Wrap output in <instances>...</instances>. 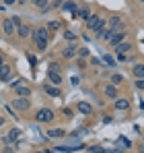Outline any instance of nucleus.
Listing matches in <instances>:
<instances>
[{"label":"nucleus","instance_id":"nucleus-1","mask_svg":"<svg viewBox=\"0 0 144 153\" xmlns=\"http://www.w3.org/2000/svg\"><path fill=\"white\" fill-rule=\"evenodd\" d=\"M54 118H56V112H54L51 108H39L37 114H35V120L41 122V124H49Z\"/></svg>","mask_w":144,"mask_h":153},{"label":"nucleus","instance_id":"nucleus-2","mask_svg":"<svg viewBox=\"0 0 144 153\" xmlns=\"http://www.w3.org/2000/svg\"><path fill=\"white\" fill-rule=\"evenodd\" d=\"M87 29H91V31H97L99 27H103L105 25V17H99V15H91L87 21Z\"/></svg>","mask_w":144,"mask_h":153},{"label":"nucleus","instance_id":"nucleus-3","mask_svg":"<svg viewBox=\"0 0 144 153\" xmlns=\"http://www.w3.org/2000/svg\"><path fill=\"white\" fill-rule=\"evenodd\" d=\"M2 33L6 35V37H10V35H17V25L12 23V19L10 17H6V19H2Z\"/></svg>","mask_w":144,"mask_h":153},{"label":"nucleus","instance_id":"nucleus-4","mask_svg":"<svg viewBox=\"0 0 144 153\" xmlns=\"http://www.w3.org/2000/svg\"><path fill=\"white\" fill-rule=\"evenodd\" d=\"M123 39H126V31L120 29V31H111V33H109V37H107L105 42H107L109 46H118V44L123 42Z\"/></svg>","mask_w":144,"mask_h":153},{"label":"nucleus","instance_id":"nucleus-5","mask_svg":"<svg viewBox=\"0 0 144 153\" xmlns=\"http://www.w3.org/2000/svg\"><path fill=\"white\" fill-rule=\"evenodd\" d=\"M76 50H78V46L74 44V42H70L64 50H62V58H66V60H72V58H76Z\"/></svg>","mask_w":144,"mask_h":153},{"label":"nucleus","instance_id":"nucleus-6","mask_svg":"<svg viewBox=\"0 0 144 153\" xmlns=\"http://www.w3.org/2000/svg\"><path fill=\"white\" fill-rule=\"evenodd\" d=\"M31 37H33V42H35V39H48L49 37V29L48 27H37V29H33Z\"/></svg>","mask_w":144,"mask_h":153},{"label":"nucleus","instance_id":"nucleus-7","mask_svg":"<svg viewBox=\"0 0 144 153\" xmlns=\"http://www.w3.org/2000/svg\"><path fill=\"white\" fill-rule=\"evenodd\" d=\"M12 105H15L19 112H27L31 103H29V100H25V97H15V100H12Z\"/></svg>","mask_w":144,"mask_h":153},{"label":"nucleus","instance_id":"nucleus-8","mask_svg":"<svg viewBox=\"0 0 144 153\" xmlns=\"http://www.w3.org/2000/svg\"><path fill=\"white\" fill-rule=\"evenodd\" d=\"M19 137H21V130H19V128H12V130H10V132H8V134L2 139V141H4V143H10V145H15V143L19 141Z\"/></svg>","mask_w":144,"mask_h":153},{"label":"nucleus","instance_id":"nucleus-9","mask_svg":"<svg viewBox=\"0 0 144 153\" xmlns=\"http://www.w3.org/2000/svg\"><path fill=\"white\" fill-rule=\"evenodd\" d=\"M31 33H33V29H31L29 25H25V23L17 27V35H19L21 39H27V37H31Z\"/></svg>","mask_w":144,"mask_h":153},{"label":"nucleus","instance_id":"nucleus-10","mask_svg":"<svg viewBox=\"0 0 144 153\" xmlns=\"http://www.w3.org/2000/svg\"><path fill=\"white\" fill-rule=\"evenodd\" d=\"M107 27H109L111 31H120V29H123V21H121V17H111L109 23H107Z\"/></svg>","mask_w":144,"mask_h":153},{"label":"nucleus","instance_id":"nucleus-11","mask_svg":"<svg viewBox=\"0 0 144 153\" xmlns=\"http://www.w3.org/2000/svg\"><path fill=\"white\" fill-rule=\"evenodd\" d=\"M76 112H80V114H84V116H89V114H93V105L87 102H78L76 103Z\"/></svg>","mask_w":144,"mask_h":153},{"label":"nucleus","instance_id":"nucleus-12","mask_svg":"<svg viewBox=\"0 0 144 153\" xmlns=\"http://www.w3.org/2000/svg\"><path fill=\"white\" fill-rule=\"evenodd\" d=\"M15 93H17V97H29V95H31V89H29L27 85L21 83V85L15 87Z\"/></svg>","mask_w":144,"mask_h":153},{"label":"nucleus","instance_id":"nucleus-13","mask_svg":"<svg viewBox=\"0 0 144 153\" xmlns=\"http://www.w3.org/2000/svg\"><path fill=\"white\" fill-rule=\"evenodd\" d=\"M48 79H49L51 85H60V83H62V75L56 73V71H48Z\"/></svg>","mask_w":144,"mask_h":153},{"label":"nucleus","instance_id":"nucleus-14","mask_svg":"<svg viewBox=\"0 0 144 153\" xmlns=\"http://www.w3.org/2000/svg\"><path fill=\"white\" fill-rule=\"evenodd\" d=\"M8 71H10V66L4 62V64H0V79L4 81V83H8L10 81V75H8Z\"/></svg>","mask_w":144,"mask_h":153},{"label":"nucleus","instance_id":"nucleus-15","mask_svg":"<svg viewBox=\"0 0 144 153\" xmlns=\"http://www.w3.org/2000/svg\"><path fill=\"white\" fill-rule=\"evenodd\" d=\"M66 134V130L64 128H51V130H48V137L49 139H62Z\"/></svg>","mask_w":144,"mask_h":153},{"label":"nucleus","instance_id":"nucleus-16","mask_svg":"<svg viewBox=\"0 0 144 153\" xmlns=\"http://www.w3.org/2000/svg\"><path fill=\"white\" fill-rule=\"evenodd\" d=\"M132 75L136 76V79H144V64H140V62L134 64L132 66Z\"/></svg>","mask_w":144,"mask_h":153},{"label":"nucleus","instance_id":"nucleus-17","mask_svg":"<svg viewBox=\"0 0 144 153\" xmlns=\"http://www.w3.org/2000/svg\"><path fill=\"white\" fill-rule=\"evenodd\" d=\"M43 91L48 93L49 97H60V95H62V93H60V89H56V87H51V85H48V83L43 85Z\"/></svg>","mask_w":144,"mask_h":153},{"label":"nucleus","instance_id":"nucleus-18","mask_svg":"<svg viewBox=\"0 0 144 153\" xmlns=\"http://www.w3.org/2000/svg\"><path fill=\"white\" fill-rule=\"evenodd\" d=\"M105 95H107V97H111V100H115V97H118V87H115V85H111V83H109V85H105Z\"/></svg>","mask_w":144,"mask_h":153},{"label":"nucleus","instance_id":"nucleus-19","mask_svg":"<svg viewBox=\"0 0 144 153\" xmlns=\"http://www.w3.org/2000/svg\"><path fill=\"white\" fill-rule=\"evenodd\" d=\"M113 48H115L118 54H128V50H132V46H130L128 42H120V44H118V46H113Z\"/></svg>","mask_w":144,"mask_h":153},{"label":"nucleus","instance_id":"nucleus-20","mask_svg":"<svg viewBox=\"0 0 144 153\" xmlns=\"http://www.w3.org/2000/svg\"><path fill=\"white\" fill-rule=\"evenodd\" d=\"M113 105H115V110H128L130 108V102L128 100H121V97H115Z\"/></svg>","mask_w":144,"mask_h":153},{"label":"nucleus","instance_id":"nucleus-21","mask_svg":"<svg viewBox=\"0 0 144 153\" xmlns=\"http://www.w3.org/2000/svg\"><path fill=\"white\" fill-rule=\"evenodd\" d=\"M91 15H93V13H91V8H89V6H80V8H78V19L87 21Z\"/></svg>","mask_w":144,"mask_h":153},{"label":"nucleus","instance_id":"nucleus-22","mask_svg":"<svg viewBox=\"0 0 144 153\" xmlns=\"http://www.w3.org/2000/svg\"><path fill=\"white\" fill-rule=\"evenodd\" d=\"M33 4L39 10H49V0H33Z\"/></svg>","mask_w":144,"mask_h":153},{"label":"nucleus","instance_id":"nucleus-23","mask_svg":"<svg viewBox=\"0 0 144 153\" xmlns=\"http://www.w3.org/2000/svg\"><path fill=\"white\" fill-rule=\"evenodd\" d=\"M109 83L118 87V85H121V83H123V76H121V75H118V73H115V75H111V79H109Z\"/></svg>","mask_w":144,"mask_h":153},{"label":"nucleus","instance_id":"nucleus-24","mask_svg":"<svg viewBox=\"0 0 144 153\" xmlns=\"http://www.w3.org/2000/svg\"><path fill=\"white\" fill-rule=\"evenodd\" d=\"M35 46H37V50H39V52L48 50V39H35Z\"/></svg>","mask_w":144,"mask_h":153},{"label":"nucleus","instance_id":"nucleus-25","mask_svg":"<svg viewBox=\"0 0 144 153\" xmlns=\"http://www.w3.org/2000/svg\"><path fill=\"white\" fill-rule=\"evenodd\" d=\"M46 27H48L49 31H58V29L62 27V23H60V21H49V23H48Z\"/></svg>","mask_w":144,"mask_h":153},{"label":"nucleus","instance_id":"nucleus-26","mask_svg":"<svg viewBox=\"0 0 144 153\" xmlns=\"http://www.w3.org/2000/svg\"><path fill=\"white\" fill-rule=\"evenodd\" d=\"M89 54H91V52H89V48H84V46H82V48H78V50H76V56H78V58H87V56H89Z\"/></svg>","mask_w":144,"mask_h":153},{"label":"nucleus","instance_id":"nucleus-27","mask_svg":"<svg viewBox=\"0 0 144 153\" xmlns=\"http://www.w3.org/2000/svg\"><path fill=\"white\" fill-rule=\"evenodd\" d=\"M74 8H76V2H72V0L62 4V10H74Z\"/></svg>","mask_w":144,"mask_h":153},{"label":"nucleus","instance_id":"nucleus-28","mask_svg":"<svg viewBox=\"0 0 144 153\" xmlns=\"http://www.w3.org/2000/svg\"><path fill=\"white\" fill-rule=\"evenodd\" d=\"M64 39H68V42H76V33L70 31V29H68V31H64Z\"/></svg>","mask_w":144,"mask_h":153},{"label":"nucleus","instance_id":"nucleus-29","mask_svg":"<svg viewBox=\"0 0 144 153\" xmlns=\"http://www.w3.org/2000/svg\"><path fill=\"white\" fill-rule=\"evenodd\" d=\"M103 62H105L109 68H113V66H115V58H111V56H103Z\"/></svg>","mask_w":144,"mask_h":153},{"label":"nucleus","instance_id":"nucleus-30","mask_svg":"<svg viewBox=\"0 0 144 153\" xmlns=\"http://www.w3.org/2000/svg\"><path fill=\"white\" fill-rule=\"evenodd\" d=\"M62 4H64V0H51V2H49V8H58V10H60Z\"/></svg>","mask_w":144,"mask_h":153},{"label":"nucleus","instance_id":"nucleus-31","mask_svg":"<svg viewBox=\"0 0 144 153\" xmlns=\"http://www.w3.org/2000/svg\"><path fill=\"white\" fill-rule=\"evenodd\" d=\"M10 19H12V23H15L17 27L23 25V19H21V15H15V17H10Z\"/></svg>","mask_w":144,"mask_h":153},{"label":"nucleus","instance_id":"nucleus-32","mask_svg":"<svg viewBox=\"0 0 144 153\" xmlns=\"http://www.w3.org/2000/svg\"><path fill=\"white\" fill-rule=\"evenodd\" d=\"M136 89L144 91V79H136Z\"/></svg>","mask_w":144,"mask_h":153},{"label":"nucleus","instance_id":"nucleus-33","mask_svg":"<svg viewBox=\"0 0 144 153\" xmlns=\"http://www.w3.org/2000/svg\"><path fill=\"white\" fill-rule=\"evenodd\" d=\"M49 71H56V73H60V64H58V62H51V64H49Z\"/></svg>","mask_w":144,"mask_h":153},{"label":"nucleus","instance_id":"nucleus-34","mask_svg":"<svg viewBox=\"0 0 144 153\" xmlns=\"http://www.w3.org/2000/svg\"><path fill=\"white\" fill-rule=\"evenodd\" d=\"M120 145H126V147H132V143L128 139H120Z\"/></svg>","mask_w":144,"mask_h":153},{"label":"nucleus","instance_id":"nucleus-35","mask_svg":"<svg viewBox=\"0 0 144 153\" xmlns=\"http://www.w3.org/2000/svg\"><path fill=\"white\" fill-rule=\"evenodd\" d=\"M0 153H15V149H12V147L8 145V147H4V149H2V151H0Z\"/></svg>","mask_w":144,"mask_h":153},{"label":"nucleus","instance_id":"nucleus-36","mask_svg":"<svg viewBox=\"0 0 144 153\" xmlns=\"http://www.w3.org/2000/svg\"><path fill=\"white\" fill-rule=\"evenodd\" d=\"M118 60H120V62H126V60H128V56H126V54H118Z\"/></svg>","mask_w":144,"mask_h":153},{"label":"nucleus","instance_id":"nucleus-37","mask_svg":"<svg viewBox=\"0 0 144 153\" xmlns=\"http://www.w3.org/2000/svg\"><path fill=\"white\" fill-rule=\"evenodd\" d=\"M91 62H93V66H101V60L99 58H91Z\"/></svg>","mask_w":144,"mask_h":153},{"label":"nucleus","instance_id":"nucleus-38","mask_svg":"<svg viewBox=\"0 0 144 153\" xmlns=\"http://www.w3.org/2000/svg\"><path fill=\"white\" fill-rule=\"evenodd\" d=\"M70 81H72V85H78V83H80V79H78V76H72Z\"/></svg>","mask_w":144,"mask_h":153},{"label":"nucleus","instance_id":"nucleus-39","mask_svg":"<svg viewBox=\"0 0 144 153\" xmlns=\"http://www.w3.org/2000/svg\"><path fill=\"white\" fill-rule=\"evenodd\" d=\"M64 114H66V118H72V110H68V108L64 110Z\"/></svg>","mask_w":144,"mask_h":153},{"label":"nucleus","instance_id":"nucleus-40","mask_svg":"<svg viewBox=\"0 0 144 153\" xmlns=\"http://www.w3.org/2000/svg\"><path fill=\"white\" fill-rule=\"evenodd\" d=\"M4 4H6V6H10V4H17V0H4Z\"/></svg>","mask_w":144,"mask_h":153},{"label":"nucleus","instance_id":"nucleus-41","mask_svg":"<svg viewBox=\"0 0 144 153\" xmlns=\"http://www.w3.org/2000/svg\"><path fill=\"white\" fill-rule=\"evenodd\" d=\"M27 2H29V0H17V4H21V6H25Z\"/></svg>","mask_w":144,"mask_h":153},{"label":"nucleus","instance_id":"nucleus-42","mask_svg":"<svg viewBox=\"0 0 144 153\" xmlns=\"http://www.w3.org/2000/svg\"><path fill=\"white\" fill-rule=\"evenodd\" d=\"M138 153H144V143H140V147H138Z\"/></svg>","mask_w":144,"mask_h":153},{"label":"nucleus","instance_id":"nucleus-43","mask_svg":"<svg viewBox=\"0 0 144 153\" xmlns=\"http://www.w3.org/2000/svg\"><path fill=\"white\" fill-rule=\"evenodd\" d=\"M0 64H4V58H2V54H0Z\"/></svg>","mask_w":144,"mask_h":153},{"label":"nucleus","instance_id":"nucleus-44","mask_svg":"<svg viewBox=\"0 0 144 153\" xmlns=\"http://www.w3.org/2000/svg\"><path fill=\"white\" fill-rule=\"evenodd\" d=\"M2 124H4V118H2V116H0V126H2Z\"/></svg>","mask_w":144,"mask_h":153},{"label":"nucleus","instance_id":"nucleus-45","mask_svg":"<svg viewBox=\"0 0 144 153\" xmlns=\"http://www.w3.org/2000/svg\"><path fill=\"white\" fill-rule=\"evenodd\" d=\"M0 25H2V17H0Z\"/></svg>","mask_w":144,"mask_h":153},{"label":"nucleus","instance_id":"nucleus-46","mask_svg":"<svg viewBox=\"0 0 144 153\" xmlns=\"http://www.w3.org/2000/svg\"><path fill=\"white\" fill-rule=\"evenodd\" d=\"M140 2H144V0H140Z\"/></svg>","mask_w":144,"mask_h":153}]
</instances>
